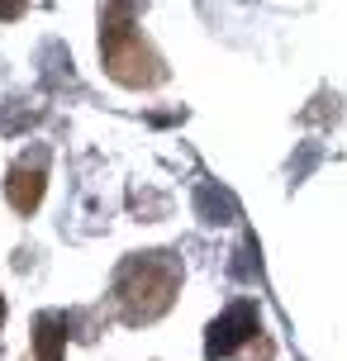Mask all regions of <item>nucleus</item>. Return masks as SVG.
<instances>
[{
  "label": "nucleus",
  "instance_id": "obj_6",
  "mask_svg": "<svg viewBox=\"0 0 347 361\" xmlns=\"http://www.w3.org/2000/svg\"><path fill=\"white\" fill-rule=\"evenodd\" d=\"M19 15H24L19 5H0V19H19Z\"/></svg>",
  "mask_w": 347,
  "mask_h": 361
},
{
  "label": "nucleus",
  "instance_id": "obj_5",
  "mask_svg": "<svg viewBox=\"0 0 347 361\" xmlns=\"http://www.w3.org/2000/svg\"><path fill=\"white\" fill-rule=\"evenodd\" d=\"M34 357L38 361H62V357H67V319H62V314H38V324H34Z\"/></svg>",
  "mask_w": 347,
  "mask_h": 361
},
{
  "label": "nucleus",
  "instance_id": "obj_4",
  "mask_svg": "<svg viewBox=\"0 0 347 361\" xmlns=\"http://www.w3.org/2000/svg\"><path fill=\"white\" fill-rule=\"evenodd\" d=\"M5 200L15 214H34L43 204V166H29V162H15L10 176H5Z\"/></svg>",
  "mask_w": 347,
  "mask_h": 361
},
{
  "label": "nucleus",
  "instance_id": "obj_2",
  "mask_svg": "<svg viewBox=\"0 0 347 361\" xmlns=\"http://www.w3.org/2000/svg\"><path fill=\"white\" fill-rule=\"evenodd\" d=\"M181 286V271L166 257H133L124 262L119 281H114V295H119V309H124L128 324H147L171 309V295Z\"/></svg>",
  "mask_w": 347,
  "mask_h": 361
},
{
  "label": "nucleus",
  "instance_id": "obj_3",
  "mask_svg": "<svg viewBox=\"0 0 347 361\" xmlns=\"http://www.w3.org/2000/svg\"><path fill=\"white\" fill-rule=\"evenodd\" d=\"M257 333V305H233L224 319L209 324V338H205V357L219 361V357H233L243 343H252Z\"/></svg>",
  "mask_w": 347,
  "mask_h": 361
},
{
  "label": "nucleus",
  "instance_id": "obj_7",
  "mask_svg": "<svg viewBox=\"0 0 347 361\" xmlns=\"http://www.w3.org/2000/svg\"><path fill=\"white\" fill-rule=\"evenodd\" d=\"M0 324H5V295H0Z\"/></svg>",
  "mask_w": 347,
  "mask_h": 361
},
{
  "label": "nucleus",
  "instance_id": "obj_1",
  "mask_svg": "<svg viewBox=\"0 0 347 361\" xmlns=\"http://www.w3.org/2000/svg\"><path fill=\"white\" fill-rule=\"evenodd\" d=\"M100 57H105V72L128 90L157 86L166 76L162 57L152 53V43L133 29V5H114V10L100 15Z\"/></svg>",
  "mask_w": 347,
  "mask_h": 361
}]
</instances>
